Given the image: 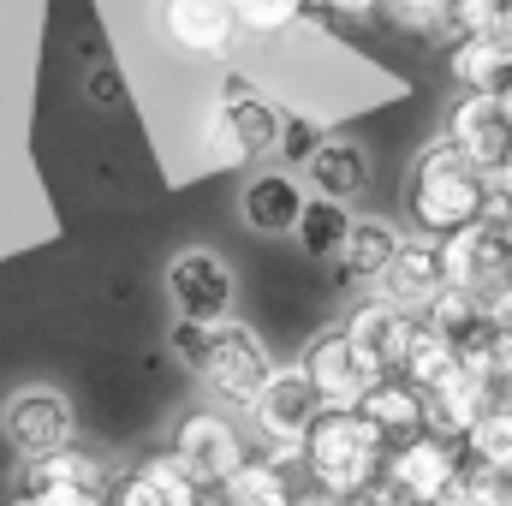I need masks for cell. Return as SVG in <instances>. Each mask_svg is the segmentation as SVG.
Segmentation results:
<instances>
[{
  "instance_id": "cell-14",
  "label": "cell",
  "mask_w": 512,
  "mask_h": 506,
  "mask_svg": "<svg viewBox=\"0 0 512 506\" xmlns=\"http://www.w3.org/2000/svg\"><path fill=\"white\" fill-rule=\"evenodd\" d=\"M441 262H447V286H459L471 298H489L495 286L512 280V245L483 221L453 233V239H441Z\"/></svg>"
},
{
  "instance_id": "cell-15",
  "label": "cell",
  "mask_w": 512,
  "mask_h": 506,
  "mask_svg": "<svg viewBox=\"0 0 512 506\" xmlns=\"http://www.w3.org/2000/svg\"><path fill=\"white\" fill-rule=\"evenodd\" d=\"M346 334H352V346L382 370V376H399V364H405V352H411V340H417V316L411 310H399V304H387V298H364V304H352V316L340 322Z\"/></svg>"
},
{
  "instance_id": "cell-11",
  "label": "cell",
  "mask_w": 512,
  "mask_h": 506,
  "mask_svg": "<svg viewBox=\"0 0 512 506\" xmlns=\"http://www.w3.org/2000/svg\"><path fill=\"white\" fill-rule=\"evenodd\" d=\"M298 364H304V376L316 381V393H322V405H328V411H358V405H364V393L382 381V370L352 346V334H346L340 322H334V328H322V334L304 346V358H298Z\"/></svg>"
},
{
  "instance_id": "cell-4",
  "label": "cell",
  "mask_w": 512,
  "mask_h": 506,
  "mask_svg": "<svg viewBox=\"0 0 512 506\" xmlns=\"http://www.w3.org/2000/svg\"><path fill=\"white\" fill-rule=\"evenodd\" d=\"M286 114L256 90L251 78H221V96L203 114V161L209 167H251L262 155H280Z\"/></svg>"
},
{
  "instance_id": "cell-27",
  "label": "cell",
  "mask_w": 512,
  "mask_h": 506,
  "mask_svg": "<svg viewBox=\"0 0 512 506\" xmlns=\"http://www.w3.org/2000/svg\"><path fill=\"white\" fill-rule=\"evenodd\" d=\"M465 453H471L477 465H489V471H512V405L507 399L465 435Z\"/></svg>"
},
{
  "instance_id": "cell-29",
  "label": "cell",
  "mask_w": 512,
  "mask_h": 506,
  "mask_svg": "<svg viewBox=\"0 0 512 506\" xmlns=\"http://www.w3.org/2000/svg\"><path fill=\"white\" fill-rule=\"evenodd\" d=\"M382 12L399 24V30L441 36V30H447V12H453V0H382Z\"/></svg>"
},
{
  "instance_id": "cell-32",
  "label": "cell",
  "mask_w": 512,
  "mask_h": 506,
  "mask_svg": "<svg viewBox=\"0 0 512 506\" xmlns=\"http://www.w3.org/2000/svg\"><path fill=\"white\" fill-rule=\"evenodd\" d=\"M310 6L328 12V18H346V24H364V18L382 12V0H310Z\"/></svg>"
},
{
  "instance_id": "cell-12",
  "label": "cell",
  "mask_w": 512,
  "mask_h": 506,
  "mask_svg": "<svg viewBox=\"0 0 512 506\" xmlns=\"http://www.w3.org/2000/svg\"><path fill=\"white\" fill-rule=\"evenodd\" d=\"M161 36L191 60H233L245 30L227 0H161Z\"/></svg>"
},
{
  "instance_id": "cell-7",
  "label": "cell",
  "mask_w": 512,
  "mask_h": 506,
  "mask_svg": "<svg viewBox=\"0 0 512 506\" xmlns=\"http://www.w3.org/2000/svg\"><path fill=\"white\" fill-rule=\"evenodd\" d=\"M173 459L191 471V483L203 489V495H221L227 489V477L251 459V447H245V435L233 429V417H221V411H185L179 423H173Z\"/></svg>"
},
{
  "instance_id": "cell-9",
  "label": "cell",
  "mask_w": 512,
  "mask_h": 506,
  "mask_svg": "<svg viewBox=\"0 0 512 506\" xmlns=\"http://www.w3.org/2000/svg\"><path fill=\"white\" fill-rule=\"evenodd\" d=\"M18 495H30L36 506H108L114 471H108V459H96L84 447H66L54 459L24 465L18 471Z\"/></svg>"
},
{
  "instance_id": "cell-31",
  "label": "cell",
  "mask_w": 512,
  "mask_h": 506,
  "mask_svg": "<svg viewBox=\"0 0 512 506\" xmlns=\"http://www.w3.org/2000/svg\"><path fill=\"white\" fill-rule=\"evenodd\" d=\"M483 316H489V328L512 346V280H507V286H495V292L483 298Z\"/></svg>"
},
{
  "instance_id": "cell-34",
  "label": "cell",
  "mask_w": 512,
  "mask_h": 506,
  "mask_svg": "<svg viewBox=\"0 0 512 506\" xmlns=\"http://www.w3.org/2000/svg\"><path fill=\"white\" fill-rule=\"evenodd\" d=\"M346 506H411V501H399V495H393L387 483H376L370 495H358V501H346Z\"/></svg>"
},
{
  "instance_id": "cell-18",
  "label": "cell",
  "mask_w": 512,
  "mask_h": 506,
  "mask_svg": "<svg viewBox=\"0 0 512 506\" xmlns=\"http://www.w3.org/2000/svg\"><path fill=\"white\" fill-rule=\"evenodd\" d=\"M108 506H203V489L173 459V447H161L155 459H143V465H131V471L114 477Z\"/></svg>"
},
{
  "instance_id": "cell-35",
  "label": "cell",
  "mask_w": 512,
  "mask_h": 506,
  "mask_svg": "<svg viewBox=\"0 0 512 506\" xmlns=\"http://www.w3.org/2000/svg\"><path fill=\"white\" fill-rule=\"evenodd\" d=\"M292 506H346V501H334V495H322V489H310V483H304V489H298V501Z\"/></svg>"
},
{
  "instance_id": "cell-17",
  "label": "cell",
  "mask_w": 512,
  "mask_h": 506,
  "mask_svg": "<svg viewBox=\"0 0 512 506\" xmlns=\"http://www.w3.org/2000/svg\"><path fill=\"white\" fill-rule=\"evenodd\" d=\"M447 286V262H441V239H405L399 256H393V268L382 274V286H376V298L387 304H399V310H411V316H423L429 304H435V292Z\"/></svg>"
},
{
  "instance_id": "cell-24",
  "label": "cell",
  "mask_w": 512,
  "mask_h": 506,
  "mask_svg": "<svg viewBox=\"0 0 512 506\" xmlns=\"http://www.w3.org/2000/svg\"><path fill=\"white\" fill-rule=\"evenodd\" d=\"M352 209L346 203H328V197H310L304 203V215H298V251L316 256V262H340V251H346V239H352Z\"/></svg>"
},
{
  "instance_id": "cell-6",
  "label": "cell",
  "mask_w": 512,
  "mask_h": 506,
  "mask_svg": "<svg viewBox=\"0 0 512 506\" xmlns=\"http://www.w3.org/2000/svg\"><path fill=\"white\" fill-rule=\"evenodd\" d=\"M0 435L24 465H36V459L78 447V411L60 387H18L0 405Z\"/></svg>"
},
{
  "instance_id": "cell-20",
  "label": "cell",
  "mask_w": 512,
  "mask_h": 506,
  "mask_svg": "<svg viewBox=\"0 0 512 506\" xmlns=\"http://www.w3.org/2000/svg\"><path fill=\"white\" fill-rule=\"evenodd\" d=\"M495 405H501V381L477 376V370H459L453 381H441V387L429 393V429L447 435V441H465Z\"/></svg>"
},
{
  "instance_id": "cell-28",
  "label": "cell",
  "mask_w": 512,
  "mask_h": 506,
  "mask_svg": "<svg viewBox=\"0 0 512 506\" xmlns=\"http://www.w3.org/2000/svg\"><path fill=\"white\" fill-rule=\"evenodd\" d=\"M227 6H233L245 36H286L310 12V0H227Z\"/></svg>"
},
{
  "instance_id": "cell-13",
  "label": "cell",
  "mask_w": 512,
  "mask_h": 506,
  "mask_svg": "<svg viewBox=\"0 0 512 506\" xmlns=\"http://www.w3.org/2000/svg\"><path fill=\"white\" fill-rule=\"evenodd\" d=\"M477 173H501V161L512 155V120L501 114V102L495 96H459L453 108H447V131H441Z\"/></svg>"
},
{
  "instance_id": "cell-8",
  "label": "cell",
  "mask_w": 512,
  "mask_h": 506,
  "mask_svg": "<svg viewBox=\"0 0 512 506\" xmlns=\"http://www.w3.org/2000/svg\"><path fill=\"white\" fill-rule=\"evenodd\" d=\"M167 298L179 322H227L239 304V274L227 268V256L191 245L167 262Z\"/></svg>"
},
{
  "instance_id": "cell-26",
  "label": "cell",
  "mask_w": 512,
  "mask_h": 506,
  "mask_svg": "<svg viewBox=\"0 0 512 506\" xmlns=\"http://www.w3.org/2000/svg\"><path fill=\"white\" fill-rule=\"evenodd\" d=\"M417 322H423V328H435L441 340H453V346H459L471 328H483V298H471V292H459V286H441V292H435V304H429Z\"/></svg>"
},
{
  "instance_id": "cell-1",
  "label": "cell",
  "mask_w": 512,
  "mask_h": 506,
  "mask_svg": "<svg viewBox=\"0 0 512 506\" xmlns=\"http://www.w3.org/2000/svg\"><path fill=\"white\" fill-rule=\"evenodd\" d=\"M167 346H173V358L191 376L203 381L215 399H227L233 411H251L256 393L280 370L274 352L262 346V334H256L251 322H239V316H227V322H179L173 316Z\"/></svg>"
},
{
  "instance_id": "cell-22",
  "label": "cell",
  "mask_w": 512,
  "mask_h": 506,
  "mask_svg": "<svg viewBox=\"0 0 512 506\" xmlns=\"http://www.w3.org/2000/svg\"><path fill=\"white\" fill-rule=\"evenodd\" d=\"M405 245V233L382 221V215H358L352 221V239H346V251H340V274L352 280V286H382V274L393 268V256Z\"/></svg>"
},
{
  "instance_id": "cell-30",
  "label": "cell",
  "mask_w": 512,
  "mask_h": 506,
  "mask_svg": "<svg viewBox=\"0 0 512 506\" xmlns=\"http://www.w3.org/2000/svg\"><path fill=\"white\" fill-rule=\"evenodd\" d=\"M322 137H328V131L316 126V120H304V114H286V126H280V155L304 167V161L316 155V143H322Z\"/></svg>"
},
{
  "instance_id": "cell-2",
  "label": "cell",
  "mask_w": 512,
  "mask_h": 506,
  "mask_svg": "<svg viewBox=\"0 0 512 506\" xmlns=\"http://www.w3.org/2000/svg\"><path fill=\"white\" fill-rule=\"evenodd\" d=\"M489 191H495L489 173H477L447 137H435L417 149V161L405 173V215H411L417 239H453L483 221Z\"/></svg>"
},
{
  "instance_id": "cell-3",
  "label": "cell",
  "mask_w": 512,
  "mask_h": 506,
  "mask_svg": "<svg viewBox=\"0 0 512 506\" xmlns=\"http://www.w3.org/2000/svg\"><path fill=\"white\" fill-rule=\"evenodd\" d=\"M387 471V441L364 411H322V423L304 441V477L310 489L334 501H358L382 483Z\"/></svg>"
},
{
  "instance_id": "cell-19",
  "label": "cell",
  "mask_w": 512,
  "mask_h": 506,
  "mask_svg": "<svg viewBox=\"0 0 512 506\" xmlns=\"http://www.w3.org/2000/svg\"><path fill=\"white\" fill-rule=\"evenodd\" d=\"M304 185L310 197H328V203H358L370 191V155L358 137H322L316 155L304 161Z\"/></svg>"
},
{
  "instance_id": "cell-23",
  "label": "cell",
  "mask_w": 512,
  "mask_h": 506,
  "mask_svg": "<svg viewBox=\"0 0 512 506\" xmlns=\"http://www.w3.org/2000/svg\"><path fill=\"white\" fill-rule=\"evenodd\" d=\"M292 501H298V489H292L286 465H274V459H262V453H251V459L227 477V489L215 495V506H292Z\"/></svg>"
},
{
  "instance_id": "cell-10",
  "label": "cell",
  "mask_w": 512,
  "mask_h": 506,
  "mask_svg": "<svg viewBox=\"0 0 512 506\" xmlns=\"http://www.w3.org/2000/svg\"><path fill=\"white\" fill-rule=\"evenodd\" d=\"M459 465H465V441H447V435L429 429V435H417V441L387 453L382 483L411 506H441L447 489H453V477H459Z\"/></svg>"
},
{
  "instance_id": "cell-36",
  "label": "cell",
  "mask_w": 512,
  "mask_h": 506,
  "mask_svg": "<svg viewBox=\"0 0 512 506\" xmlns=\"http://www.w3.org/2000/svg\"><path fill=\"white\" fill-rule=\"evenodd\" d=\"M6 506H36V501H30V495H12V501H6Z\"/></svg>"
},
{
  "instance_id": "cell-5",
  "label": "cell",
  "mask_w": 512,
  "mask_h": 506,
  "mask_svg": "<svg viewBox=\"0 0 512 506\" xmlns=\"http://www.w3.org/2000/svg\"><path fill=\"white\" fill-rule=\"evenodd\" d=\"M322 393H316V381L304 376V364H280L274 381L256 393V405L245 411L251 417V435H256V453L262 459H274V465H304V441H310V429L322 423Z\"/></svg>"
},
{
  "instance_id": "cell-25",
  "label": "cell",
  "mask_w": 512,
  "mask_h": 506,
  "mask_svg": "<svg viewBox=\"0 0 512 506\" xmlns=\"http://www.w3.org/2000/svg\"><path fill=\"white\" fill-rule=\"evenodd\" d=\"M459 370H465V364H459L453 340H441L435 328H417V340H411V352H405V364H399V376L411 381V387H423V393H435L441 381H453Z\"/></svg>"
},
{
  "instance_id": "cell-16",
  "label": "cell",
  "mask_w": 512,
  "mask_h": 506,
  "mask_svg": "<svg viewBox=\"0 0 512 506\" xmlns=\"http://www.w3.org/2000/svg\"><path fill=\"white\" fill-rule=\"evenodd\" d=\"M304 203H310V191L286 167H268V173H251V185L239 191V221L256 239H286V233H298Z\"/></svg>"
},
{
  "instance_id": "cell-21",
  "label": "cell",
  "mask_w": 512,
  "mask_h": 506,
  "mask_svg": "<svg viewBox=\"0 0 512 506\" xmlns=\"http://www.w3.org/2000/svg\"><path fill=\"white\" fill-rule=\"evenodd\" d=\"M358 411L376 423V435L387 441V453L405 447V441H417V435H429V393L411 387L405 376H382L370 393H364Z\"/></svg>"
},
{
  "instance_id": "cell-33",
  "label": "cell",
  "mask_w": 512,
  "mask_h": 506,
  "mask_svg": "<svg viewBox=\"0 0 512 506\" xmlns=\"http://www.w3.org/2000/svg\"><path fill=\"white\" fill-rule=\"evenodd\" d=\"M90 96H96L102 108H120V96H126V84H120V72H114V66H102V72L90 78Z\"/></svg>"
}]
</instances>
